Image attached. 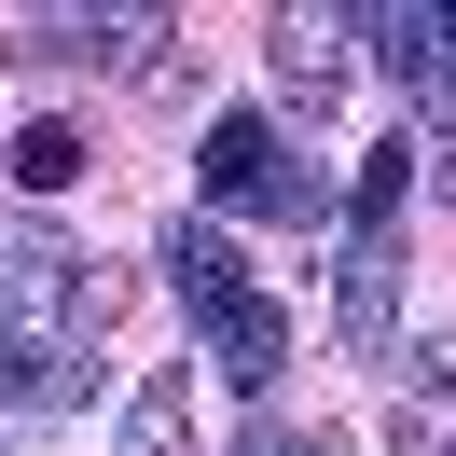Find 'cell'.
<instances>
[{
	"label": "cell",
	"mask_w": 456,
	"mask_h": 456,
	"mask_svg": "<svg viewBox=\"0 0 456 456\" xmlns=\"http://www.w3.org/2000/svg\"><path fill=\"white\" fill-rule=\"evenodd\" d=\"M401 208H415V125L360 152V194H346V263H332V332L346 360H387L401 346Z\"/></svg>",
	"instance_id": "obj_1"
},
{
	"label": "cell",
	"mask_w": 456,
	"mask_h": 456,
	"mask_svg": "<svg viewBox=\"0 0 456 456\" xmlns=\"http://www.w3.org/2000/svg\"><path fill=\"white\" fill-rule=\"evenodd\" d=\"M194 180H208V208H249V222H290V235L332 222V180H318L263 111H222V125H208V167Z\"/></svg>",
	"instance_id": "obj_2"
},
{
	"label": "cell",
	"mask_w": 456,
	"mask_h": 456,
	"mask_svg": "<svg viewBox=\"0 0 456 456\" xmlns=\"http://www.w3.org/2000/svg\"><path fill=\"white\" fill-rule=\"evenodd\" d=\"M360 42L387 56V84L456 139V0H387V14H360Z\"/></svg>",
	"instance_id": "obj_3"
},
{
	"label": "cell",
	"mask_w": 456,
	"mask_h": 456,
	"mask_svg": "<svg viewBox=\"0 0 456 456\" xmlns=\"http://www.w3.org/2000/svg\"><path fill=\"white\" fill-rule=\"evenodd\" d=\"M0 401H14V415L97 401V346H69V332H0Z\"/></svg>",
	"instance_id": "obj_4"
},
{
	"label": "cell",
	"mask_w": 456,
	"mask_h": 456,
	"mask_svg": "<svg viewBox=\"0 0 456 456\" xmlns=\"http://www.w3.org/2000/svg\"><path fill=\"white\" fill-rule=\"evenodd\" d=\"M263 69H277V97L318 125L332 84H346V14H277V28H263Z\"/></svg>",
	"instance_id": "obj_5"
},
{
	"label": "cell",
	"mask_w": 456,
	"mask_h": 456,
	"mask_svg": "<svg viewBox=\"0 0 456 456\" xmlns=\"http://www.w3.org/2000/svg\"><path fill=\"white\" fill-rule=\"evenodd\" d=\"M139 42H167V14H28L14 56L28 69H111V56H139Z\"/></svg>",
	"instance_id": "obj_6"
},
{
	"label": "cell",
	"mask_w": 456,
	"mask_h": 456,
	"mask_svg": "<svg viewBox=\"0 0 456 456\" xmlns=\"http://www.w3.org/2000/svg\"><path fill=\"white\" fill-rule=\"evenodd\" d=\"M208 332V373H222V387H277V360H290V318L263 305V290H235L222 318H194Z\"/></svg>",
	"instance_id": "obj_7"
},
{
	"label": "cell",
	"mask_w": 456,
	"mask_h": 456,
	"mask_svg": "<svg viewBox=\"0 0 456 456\" xmlns=\"http://www.w3.org/2000/svg\"><path fill=\"white\" fill-rule=\"evenodd\" d=\"M167 277H180V305H194V318H222L235 290H249V263H235L222 222H194V208H180V222H167Z\"/></svg>",
	"instance_id": "obj_8"
},
{
	"label": "cell",
	"mask_w": 456,
	"mask_h": 456,
	"mask_svg": "<svg viewBox=\"0 0 456 456\" xmlns=\"http://www.w3.org/2000/svg\"><path fill=\"white\" fill-rule=\"evenodd\" d=\"M111 456H194V373H167V387L125 401V443Z\"/></svg>",
	"instance_id": "obj_9"
},
{
	"label": "cell",
	"mask_w": 456,
	"mask_h": 456,
	"mask_svg": "<svg viewBox=\"0 0 456 456\" xmlns=\"http://www.w3.org/2000/svg\"><path fill=\"white\" fill-rule=\"evenodd\" d=\"M14 180H28V194H69V180H84V139H69V125H28V139H14Z\"/></svg>",
	"instance_id": "obj_10"
},
{
	"label": "cell",
	"mask_w": 456,
	"mask_h": 456,
	"mask_svg": "<svg viewBox=\"0 0 456 456\" xmlns=\"http://www.w3.org/2000/svg\"><path fill=\"white\" fill-rule=\"evenodd\" d=\"M235 456H318V443H305L290 415H249V428H235Z\"/></svg>",
	"instance_id": "obj_11"
},
{
	"label": "cell",
	"mask_w": 456,
	"mask_h": 456,
	"mask_svg": "<svg viewBox=\"0 0 456 456\" xmlns=\"http://www.w3.org/2000/svg\"><path fill=\"white\" fill-rule=\"evenodd\" d=\"M415 387H443V401H456V332H428V346H415Z\"/></svg>",
	"instance_id": "obj_12"
},
{
	"label": "cell",
	"mask_w": 456,
	"mask_h": 456,
	"mask_svg": "<svg viewBox=\"0 0 456 456\" xmlns=\"http://www.w3.org/2000/svg\"><path fill=\"white\" fill-rule=\"evenodd\" d=\"M428 167H443V208H456V139H443V152H428Z\"/></svg>",
	"instance_id": "obj_13"
}]
</instances>
